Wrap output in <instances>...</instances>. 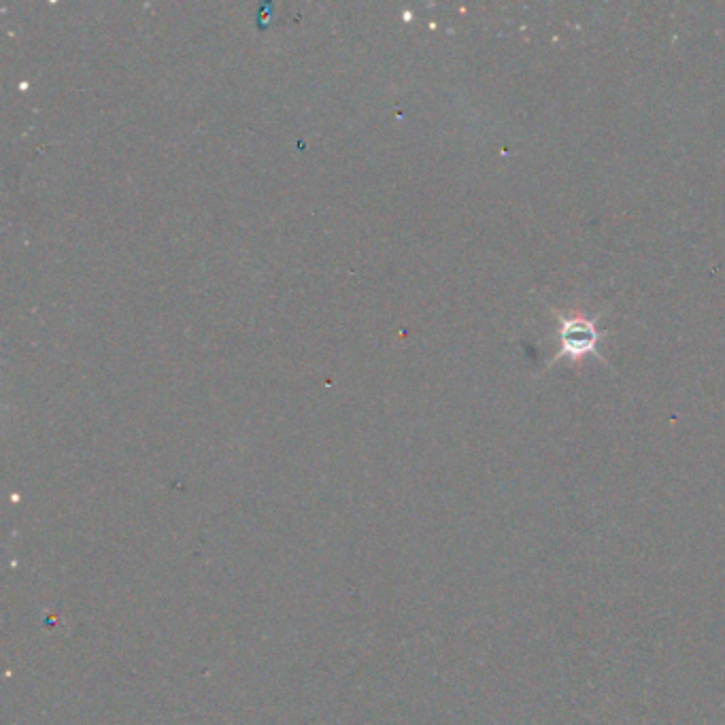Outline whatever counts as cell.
Returning a JSON list of instances; mask_svg holds the SVG:
<instances>
[{"label":"cell","mask_w":725,"mask_h":725,"mask_svg":"<svg viewBox=\"0 0 725 725\" xmlns=\"http://www.w3.org/2000/svg\"><path fill=\"white\" fill-rule=\"evenodd\" d=\"M596 328L592 322H585V319H568L562 326V345L564 353L568 356H583V353L594 351L596 347Z\"/></svg>","instance_id":"6da1fadb"}]
</instances>
